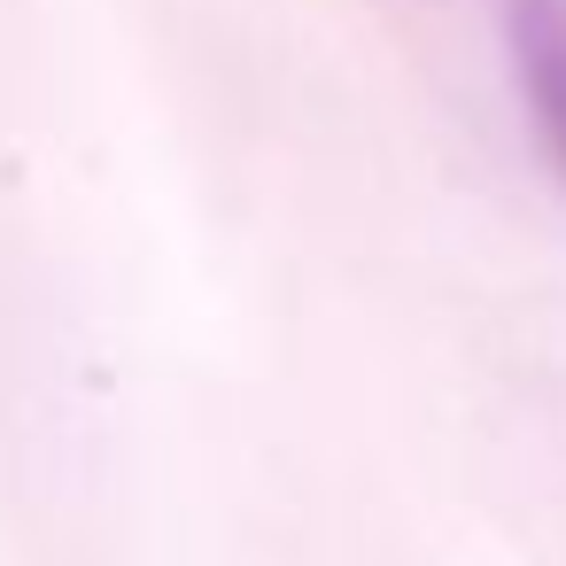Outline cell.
<instances>
[{
    "mask_svg": "<svg viewBox=\"0 0 566 566\" xmlns=\"http://www.w3.org/2000/svg\"><path fill=\"white\" fill-rule=\"evenodd\" d=\"M512 71H520L527 125L551 171L566 179V0H512Z\"/></svg>",
    "mask_w": 566,
    "mask_h": 566,
    "instance_id": "6da1fadb",
    "label": "cell"
}]
</instances>
